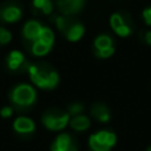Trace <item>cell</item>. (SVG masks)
Masks as SVG:
<instances>
[{"mask_svg": "<svg viewBox=\"0 0 151 151\" xmlns=\"http://www.w3.org/2000/svg\"><path fill=\"white\" fill-rule=\"evenodd\" d=\"M21 8L16 3L8 1L0 5V20L3 23H16L21 19Z\"/></svg>", "mask_w": 151, "mask_h": 151, "instance_id": "52a82bcc", "label": "cell"}, {"mask_svg": "<svg viewBox=\"0 0 151 151\" xmlns=\"http://www.w3.org/2000/svg\"><path fill=\"white\" fill-rule=\"evenodd\" d=\"M50 151H77V143L69 134H60L55 139Z\"/></svg>", "mask_w": 151, "mask_h": 151, "instance_id": "30bf717a", "label": "cell"}, {"mask_svg": "<svg viewBox=\"0 0 151 151\" xmlns=\"http://www.w3.org/2000/svg\"><path fill=\"white\" fill-rule=\"evenodd\" d=\"M85 3L86 0H56L60 13L65 16H76L80 13L85 7Z\"/></svg>", "mask_w": 151, "mask_h": 151, "instance_id": "ba28073f", "label": "cell"}, {"mask_svg": "<svg viewBox=\"0 0 151 151\" xmlns=\"http://www.w3.org/2000/svg\"><path fill=\"white\" fill-rule=\"evenodd\" d=\"M82 111H83V105L80 104V102H73V104H70V105H69V107H68L69 115L82 114Z\"/></svg>", "mask_w": 151, "mask_h": 151, "instance_id": "ac0fdd59", "label": "cell"}, {"mask_svg": "<svg viewBox=\"0 0 151 151\" xmlns=\"http://www.w3.org/2000/svg\"><path fill=\"white\" fill-rule=\"evenodd\" d=\"M90 114H91V117L96 118L97 121L104 122V123L107 122V121L110 119V117H111L109 107H107L105 104H102V102H96V104L91 105Z\"/></svg>", "mask_w": 151, "mask_h": 151, "instance_id": "5bb4252c", "label": "cell"}, {"mask_svg": "<svg viewBox=\"0 0 151 151\" xmlns=\"http://www.w3.org/2000/svg\"><path fill=\"white\" fill-rule=\"evenodd\" d=\"M93 47H94V53H96V56L98 58H109L115 52L114 40H113L111 36H109L106 33L98 35L94 39Z\"/></svg>", "mask_w": 151, "mask_h": 151, "instance_id": "8992f818", "label": "cell"}, {"mask_svg": "<svg viewBox=\"0 0 151 151\" xmlns=\"http://www.w3.org/2000/svg\"><path fill=\"white\" fill-rule=\"evenodd\" d=\"M7 66L11 72H23L28 69L29 64L20 50H12L7 57Z\"/></svg>", "mask_w": 151, "mask_h": 151, "instance_id": "9c48e42d", "label": "cell"}, {"mask_svg": "<svg viewBox=\"0 0 151 151\" xmlns=\"http://www.w3.org/2000/svg\"><path fill=\"white\" fill-rule=\"evenodd\" d=\"M27 72H28L32 82L37 88L45 89V90L55 89L60 81V76H58L57 70L47 63L32 64L28 66Z\"/></svg>", "mask_w": 151, "mask_h": 151, "instance_id": "6da1fadb", "label": "cell"}, {"mask_svg": "<svg viewBox=\"0 0 151 151\" xmlns=\"http://www.w3.org/2000/svg\"><path fill=\"white\" fill-rule=\"evenodd\" d=\"M32 8L35 13L49 16L53 12V3L52 0H32Z\"/></svg>", "mask_w": 151, "mask_h": 151, "instance_id": "9a60e30c", "label": "cell"}, {"mask_svg": "<svg viewBox=\"0 0 151 151\" xmlns=\"http://www.w3.org/2000/svg\"><path fill=\"white\" fill-rule=\"evenodd\" d=\"M12 113H13V109L11 106H4L0 110V115H1L3 118H9L11 115H12Z\"/></svg>", "mask_w": 151, "mask_h": 151, "instance_id": "44dd1931", "label": "cell"}, {"mask_svg": "<svg viewBox=\"0 0 151 151\" xmlns=\"http://www.w3.org/2000/svg\"><path fill=\"white\" fill-rule=\"evenodd\" d=\"M109 23L113 32L117 36L122 37V39L129 37L133 33V29H134L133 17L127 12H125V11H118V12L111 13Z\"/></svg>", "mask_w": 151, "mask_h": 151, "instance_id": "3957f363", "label": "cell"}, {"mask_svg": "<svg viewBox=\"0 0 151 151\" xmlns=\"http://www.w3.org/2000/svg\"><path fill=\"white\" fill-rule=\"evenodd\" d=\"M142 39L147 45H151V31H143L142 32Z\"/></svg>", "mask_w": 151, "mask_h": 151, "instance_id": "7402d4cb", "label": "cell"}, {"mask_svg": "<svg viewBox=\"0 0 151 151\" xmlns=\"http://www.w3.org/2000/svg\"><path fill=\"white\" fill-rule=\"evenodd\" d=\"M69 125L76 131H85L90 127V119L83 114L73 115V118H70L69 121Z\"/></svg>", "mask_w": 151, "mask_h": 151, "instance_id": "2e32d148", "label": "cell"}, {"mask_svg": "<svg viewBox=\"0 0 151 151\" xmlns=\"http://www.w3.org/2000/svg\"><path fill=\"white\" fill-rule=\"evenodd\" d=\"M117 142V135L113 131L101 130L91 134L89 138V146L93 151H110Z\"/></svg>", "mask_w": 151, "mask_h": 151, "instance_id": "5b68a950", "label": "cell"}, {"mask_svg": "<svg viewBox=\"0 0 151 151\" xmlns=\"http://www.w3.org/2000/svg\"><path fill=\"white\" fill-rule=\"evenodd\" d=\"M147 151H151V146L149 147V149H147Z\"/></svg>", "mask_w": 151, "mask_h": 151, "instance_id": "603a6c76", "label": "cell"}, {"mask_svg": "<svg viewBox=\"0 0 151 151\" xmlns=\"http://www.w3.org/2000/svg\"><path fill=\"white\" fill-rule=\"evenodd\" d=\"M50 49H52L50 47H48V45L42 44V42H40V41H33V42H31V52L33 53L35 56H37V57H42V56H47L48 53L50 52Z\"/></svg>", "mask_w": 151, "mask_h": 151, "instance_id": "e0dca14e", "label": "cell"}, {"mask_svg": "<svg viewBox=\"0 0 151 151\" xmlns=\"http://www.w3.org/2000/svg\"><path fill=\"white\" fill-rule=\"evenodd\" d=\"M42 125L53 131L63 130L70 121V115L68 111H61L58 109H49L42 114Z\"/></svg>", "mask_w": 151, "mask_h": 151, "instance_id": "277c9868", "label": "cell"}, {"mask_svg": "<svg viewBox=\"0 0 151 151\" xmlns=\"http://www.w3.org/2000/svg\"><path fill=\"white\" fill-rule=\"evenodd\" d=\"M83 35H85V27H83L78 20H76V19H73V20L70 21L68 28L64 31V36H65L66 40L70 42L80 41V40L83 37Z\"/></svg>", "mask_w": 151, "mask_h": 151, "instance_id": "8fae6325", "label": "cell"}, {"mask_svg": "<svg viewBox=\"0 0 151 151\" xmlns=\"http://www.w3.org/2000/svg\"><path fill=\"white\" fill-rule=\"evenodd\" d=\"M11 102L13 104V106L19 110H27L31 106H33V104L36 102L37 94L36 90L28 83H20V85L15 86L11 90L9 94Z\"/></svg>", "mask_w": 151, "mask_h": 151, "instance_id": "7a4b0ae2", "label": "cell"}, {"mask_svg": "<svg viewBox=\"0 0 151 151\" xmlns=\"http://www.w3.org/2000/svg\"><path fill=\"white\" fill-rule=\"evenodd\" d=\"M13 129L17 134L20 135H29L35 131L36 126H35V122L28 117H19L16 118V121L13 122Z\"/></svg>", "mask_w": 151, "mask_h": 151, "instance_id": "4fadbf2b", "label": "cell"}, {"mask_svg": "<svg viewBox=\"0 0 151 151\" xmlns=\"http://www.w3.org/2000/svg\"><path fill=\"white\" fill-rule=\"evenodd\" d=\"M142 19H143L145 24L147 27H151V5L150 7H146L142 11Z\"/></svg>", "mask_w": 151, "mask_h": 151, "instance_id": "ffe728a7", "label": "cell"}, {"mask_svg": "<svg viewBox=\"0 0 151 151\" xmlns=\"http://www.w3.org/2000/svg\"><path fill=\"white\" fill-rule=\"evenodd\" d=\"M42 24L39 23L37 20H29L24 24L23 27V37L25 41H28L29 44L33 42L35 40H37V37L40 36L42 29Z\"/></svg>", "mask_w": 151, "mask_h": 151, "instance_id": "7c38bea8", "label": "cell"}, {"mask_svg": "<svg viewBox=\"0 0 151 151\" xmlns=\"http://www.w3.org/2000/svg\"><path fill=\"white\" fill-rule=\"evenodd\" d=\"M12 39V35L8 29L0 27V45H7Z\"/></svg>", "mask_w": 151, "mask_h": 151, "instance_id": "d6986e66", "label": "cell"}]
</instances>
